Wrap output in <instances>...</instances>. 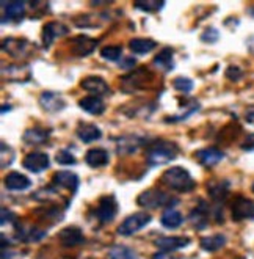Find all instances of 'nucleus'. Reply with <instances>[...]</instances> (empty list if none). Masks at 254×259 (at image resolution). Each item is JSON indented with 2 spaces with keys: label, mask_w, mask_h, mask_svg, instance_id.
<instances>
[{
  "label": "nucleus",
  "mask_w": 254,
  "mask_h": 259,
  "mask_svg": "<svg viewBox=\"0 0 254 259\" xmlns=\"http://www.w3.org/2000/svg\"><path fill=\"white\" fill-rule=\"evenodd\" d=\"M54 184H57L58 187H65V189L76 192L79 187V178L76 173H71V171H57L54 175Z\"/></svg>",
  "instance_id": "nucleus-16"
},
{
  "label": "nucleus",
  "mask_w": 254,
  "mask_h": 259,
  "mask_svg": "<svg viewBox=\"0 0 254 259\" xmlns=\"http://www.w3.org/2000/svg\"><path fill=\"white\" fill-rule=\"evenodd\" d=\"M173 87L177 91H182V93H190V91L193 90V82L187 77H177V79H174Z\"/></svg>",
  "instance_id": "nucleus-33"
},
{
  "label": "nucleus",
  "mask_w": 254,
  "mask_h": 259,
  "mask_svg": "<svg viewBox=\"0 0 254 259\" xmlns=\"http://www.w3.org/2000/svg\"><path fill=\"white\" fill-rule=\"evenodd\" d=\"M225 243H226L225 236L215 234V236H211V237H204L201 240V248L206 250V251H217L221 247H225Z\"/></svg>",
  "instance_id": "nucleus-27"
},
{
  "label": "nucleus",
  "mask_w": 254,
  "mask_h": 259,
  "mask_svg": "<svg viewBox=\"0 0 254 259\" xmlns=\"http://www.w3.org/2000/svg\"><path fill=\"white\" fill-rule=\"evenodd\" d=\"M30 184H32V182H30V179L27 176L18 173V171L8 173V176L5 178V186L11 192H22V190L28 189Z\"/></svg>",
  "instance_id": "nucleus-15"
},
{
  "label": "nucleus",
  "mask_w": 254,
  "mask_h": 259,
  "mask_svg": "<svg viewBox=\"0 0 254 259\" xmlns=\"http://www.w3.org/2000/svg\"><path fill=\"white\" fill-rule=\"evenodd\" d=\"M218 38H220V35H218V32L215 28H207L206 32L201 35V39L204 41V42H215V41H218Z\"/></svg>",
  "instance_id": "nucleus-35"
},
{
  "label": "nucleus",
  "mask_w": 254,
  "mask_h": 259,
  "mask_svg": "<svg viewBox=\"0 0 254 259\" xmlns=\"http://www.w3.org/2000/svg\"><path fill=\"white\" fill-rule=\"evenodd\" d=\"M47 137H49V132L35 127V129H28L24 132V142L27 145H42L47 142Z\"/></svg>",
  "instance_id": "nucleus-25"
},
{
  "label": "nucleus",
  "mask_w": 254,
  "mask_h": 259,
  "mask_svg": "<svg viewBox=\"0 0 254 259\" xmlns=\"http://www.w3.org/2000/svg\"><path fill=\"white\" fill-rule=\"evenodd\" d=\"M226 75H228V79H229V80H234V82H237L238 79L242 77V71L238 69L237 66H231V68L226 71Z\"/></svg>",
  "instance_id": "nucleus-36"
},
{
  "label": "nucleus",
  "mask_w": 254,
  "mask_h": 259,
  "mask_svg": "<svg viewBox=\"0 0 254 259\" xmlns=\"http://www.w3.org/2000/svg\"><path fill=\"white\" fill-rule=\"evenodd\" d=\"M7 110H10V105H4V107H2V113H5Z\"/></svg>",
  "instance_id": "nucleus-42"
},
{
  "label": "nucleus",
  "mask_w": 254,
  "mask_h": 259,
  "mask_svg": "<svg viewBox=\"0 0 254 259\" xmlns=\"http://www.w3.org/2000/svg\"><path fill=\"white\" fill-rule=\"evenodd\" d=\"M14 222V215H13V212L7 210L5 207L2 209V226H5L7 223H13Z\"/></svg>",
  "instance_id": "nucleus-39"
},
{
  "label": "nucleus",
  "mask_w": 254,
  "mask_h": 259,
  "mask_svg": "<svg viewBox=\"0 0 254 259\" xmlns=\"http://www.w3.org/2000/svg\"><path fill=\"white\" fill-rule=\"evenodd\" d=\"M196 157H198V160L204 166H214V165H217L218 162L223 160L225 154H223V151H220L217 148H207V149L198 151L196 152Z\"/></svg>",
  "instance_id": "nucleus-17"
},
{
  "label": "nucleus",
  "mask_w": 254,
  "mask_h": 259,
  "mask_svg": "<svg viewBox=\"0 0 254 259\" xmlns=\"http://www.w3.org/2000/svg\"><path fill=\"white\" fill-rule=\"evenodd\" d=\"M2 49L14 58H25L33 52V44L24 38H5Z\"/></svg>",
  "instance_id": "nucleus-4"
},
{
  "label": "nucleus",
  "mask_w": 254,
  "mask_h": 259,
  "mask_svg": "<svg viewBox=\"0 0 254 259\" xmlns=\"http://www.w3.org/2000/svg\"><path fill=\"white\" fill-rule=\"evenodd\" d=\"M190 243L187 237H162L156 240V245L165 251H174L179 248H184Z\"/></svg>",
  "instance_id": "nucleus-20"
},
{
  "label": "nucleus",
  "mask_w": 254,
  "mask_h": 259,
  "mask_svg": "<svg viewBox=\"0 0 254 259\" xmlns=\"http://www.w3.org/2000/svg\"><path fill=\"white\" fill-rule=\"evenodd\" d=\"M129 48L133 54L144 55L157 48V42L151 38H135L129 42Z\"/></svg>",
  "instance_id": "nucleus-22"
},
{
  "label": "nucleus",
  "mask_w": 254,
  "mask_h": 259,
  "mask_svg": "<svg viewBox=\"0 0 254 259\" xmlns=\"http://www.w3.org/2000/svg\"><path fill=\"white\" fill-rule=\"evenodd\" d=\"M109 257L110 259H138L135 251L130 250L126 245H115L110 248L109 251Z\"/></svg>",
  "instance_id": "nucleus-29"
},
{
  "label": "nucleus",
  "mask_w": 254,
  "mask_h": 259,
  "mask_svg": "<svg viewBox=\"0 0 254 259\" xmlns=\"http://www.w3.org/2000/svg\"><path fill=\"white\" fill-rule=\"evenodd\" d=\"M121 46H107L100 51V57L106 60H112V62H116V60L121 57Z\"/></svg>",
  "instance_id": "nucleus-32"
},
{
  "label": "nucleus",
  "mask_w": 254,
  "mask_h": 259,
  "mask_svg": "<svg viewBox=\"0 0 254 259\" xmlns=\"http://www.w3.org/2000/svg\"><path fill=\"white\" fill-rule=\"evenodd\" d=\"M232 219L234 220H246L254 219V201L238 196L232 204Z\"/></svg>",
  "instance_id": "nucleus-9"
},
{
  "label": "nucleus",
  "mask_w": 254,
  "mask_h": 259,
  "mask_svg": "<svg viewBox=\"0 0 254 259\" xmlns=\"http://www.w3.org/2000/svg\"><path fill=\"white\" fill-rule=\"evenodd\" d=\"M182 215H181V212H177L174 209H170L167 210L165 214L162 215V225L165 226V228H170V230H174V228H179L182 223Z\"/></svg>",
  "instance_id": "nucleus-28"
},
{
  "label": "nucleus",
  "mask_w": 254,
  "mask_h": 259,
  "mask_svg": "<svg viewBox=\"0 0 254 259\" xmlns=\"http://www.w3.org/2000/svg\"><path fill=\"white\" fill-rule=\"evenodd\" d=\"M252 192H254V184H252Z\"/></svg>",
  "instance_id": "nucleus-43"
},
{
  "label": "nucleus",
  "mask_w": 254,
  "mask_h": 259,
  "mask_svg": "<svg viewBox=\"0 0 254 259\" xmlns=\"http://www.w3.org/2000/svg\"><path fill=\"white\" fill-rule=\"evenodd\" d=\"M153 259H179L173 251H159L153 256Z\"/></svg>",
  "instance_id": "nucleus-38"
},
{
  "label": "nucleus",
  "mask_w": 254,
  "mask_h": 259,
  "mask_svg": "<svg viewBox=\"0 0 254 259\" xmlns=\"http://www.w3.org/2000/svg\"><path fill=\"white\" fill-rule=\"evenodd\" d=\"M97 46V39H93L89 36H76L71 39V48H72V52L76 55H80V57H86L91 54Z\"/></svg>",
  "instance_id": "nucleus-12"
},
{
  "label": "nucleus",
  "mask_w": 254,
  "mask_h": 259,
  "mask_svg": "<svg viewBox=\"0 0 254 259\" xmlns=\"http://www.w3.org/2000/svg\"><path fill=\"white\" fill-rule=\"evenodd\" d=\"M162 7H163V2H159V0H143V2H135V8L146 11V13L159 11Z\"/></svg>",
  "instance_id": "nucleus-31"
},
{
  "label": "nucleus",
  "mask_w": 254,
  "mask_h": 259,
  "mask_svg": "<svg viewBox=\"0 0 254 259\" xmlns=\"http://www.w3.org/2000/svg\"><path fill=\"white\" fill-rule=\"evenodd\" d=\"M245 119L248 121V123L254 124V105H251V107H248L245 110Z\"/></svg>",
  "instance_id": "nucleus-40"
},
{
  "label": "nucleus",
  "mask_w": 254,
  "mask_h": 259,
  "mask_svg": "<svg viewBox=\"0 0 254 259\" xmlns=\"http://www.w3.org/2000/svg\"><path fill=\"white\" fill-rule=\"evenodd\" d=\"M39 104H41V107L49 113H55V112H60L65 109L63 98L54 93V91H44V93H41Z\"/></svg>",
  "instance_id": "nucleus-11"
},
{
  "label": "nucleus",
  "mask_w": 254,
  "mask_h": 259,
  "mask_svg": "<svg viewBox=\"0 0 254 259\" xmlns=\"http://www.w3.org/2000/svg\"><path fill=\"white\" fill-rule=\"evenodd\" d=\"M100 129L96 127L94 124H80L77 127V137L83 143H91L100 139Z\"/></svg>",
  "instance_id": "nucleus-24"
},
{
  "label": "nucleus",
  "mask_w": 254,
  "mask_h": 259,
  "mask_svg": "<svg viewBox=\"0 0 254 259\" xmlns=\"http://www.w3.org/2000/svg\"><path fill=\"white\" fill-rule=\"evenodd\" d=\"M68 27L60 24V22H49L46 27L42 28V42L46 48H49V46L57 39V38H62L65 35H68Z\"/></svg>",
  "instance_id": "nucleus-13"
},
{
  "label": "nucleus",
  "mask_w": 254,
  "mask_h": 259,
  "mask_svg": "<svg viewBox=\"0 0 254 259\" xmlns=\"http://www.w3.org/2000/svg\"><path fill=\"white\" fill-rule=\"evenodd\" d=\"M82 88L86 90L88 93H91L93 96H104V95H107L109 93V83L100 79V77H96V75H89V77L83 79L82 80Z\"/></svg>",
  "instance_id": "nucleus-14"
},
{
  "label": "nucleus",
  "mask_w": 254,
  "mask_h": 259,
  "mask_svg": "<svg viewBox=\"0 0 254 259\" xmlns=\"http://www.w3.org/2000/svg\"><path fill=\"white\" fill-rule=\"evenodd\" d=\"M141 139L137 135H126V137H121V139L118 140L116 146H118V152L119 154H132V152H135L140 146H141Z\"/></svg>",
  "instance_id": "nucleus-18"
},
{
  "label": "nucleus",
  "mask_w": 254,
  "mask_h": 259,
  "mask_svg": "<svg viewBox=\"0 0 254 259\" xmlns=\"http://www.w3.org/2000/svg\"><path fill=\"white\" fill-rule=\"evenodd\" d=\"M79 105L89 115H100L104 110H106V104H104V101H100L97 96H86V98L80 99Z\"/></svg>",
  "instance_id": "nucleus-21"
},
{
  "label": "nucleus",
  "mask_w": 254,
  "mask_h": 259,
  "mask_svg": "<svg viewBox=\"0 0 254 259\" xmlns=\"http://www.w3.org/2000/svg\"><path fill=\"white\" fill-rule=\"evenodd\" d=\"M57 162L58 163H62V165H74L76 163V157H74L69 151H66V149H62L57 154Z\"/></svg>",
  "instance_id": "nucleus-34"
},
{
  "label": "nucleus",
  "mask_w": 254,
  "mask_h": 259,
  "mask_svg": "<svg viewBox=\"0 0 254 259\" xmlns=\"http://www.w3.org/2000/svg\"><path fill=\"white\" fill-rule=\"evenodd\" d=\"M162 182L177 192H190L195 189V181L182 166H171V168H168L162 175Z\"/></svg>",
  "instance_id": "nucleus-2"
},
{
  "label": "nucleus",
  "mask_w": 254,
  "mask_h": 259,
  "mask_svg": "<svg viewBox=\"0 0 254 259\" xmlns=\"http://www.w3.org/2000/svg\"><path fill=\"white\" fill-rule=\"evenodd\" d=\"M118 212V203L113 196H104L100 198V201L96 207L94 215L100 223H109L115 219Z\"/></svg>",
  "instance_id": "nucleus-6"
},
{
  "label": "nucleus",
  "mask_w": 254,
  "mask_h": 259,
  "mask_svg": "<svg viewBox=\"0 0 254 259\" xmlns=\"http://www.w3.org/2000/svg\"><path fill=\"white\" fill-rule=\"evenodd\" d=\"M209 193L214 198V200L220 201L223 200L226 195H228V187L225 184H221V182H214V184H209Z\"/></svg>",
  "instance_id": "nucleus-30"
},
{
  "label": "nucleus",
  "mask_w": 254,
  "mask_h": 259,
  "mask_svg": "<svg viewBox=\"0 0 254 259\" xmlns=\"http://www.w3.org/2000/svg\"><path fill=\"white\" fill-rule=\"evenodd\" d=\"M135 58H132V57H129V58H126L124 60V63H119V65H121V68H133V66H135Z\"/></svg>",
  "instance_id": "nucleus-41"
},
{
  "label": "nucleus",
  "mask_w": 254,
  "mask_h": 259,
  "mask_svg": "<svg viewBox=\"0 0 254 259\" xmlns=\"http://www.w3.org/2000/svg\"><path fill=\"white\" fill-rule=\"evenodd\" d=\"M149 222H151V215L146 214V212H137V214L129 215L121 223V226L118 228V233L121 236H132L138 233L140 230H143Z\"/></svg>",
  "instance_id": "nucleus-5"
},
{
  "label": "nucleus",
  "mask_w": 254,
  "mask_h": 259,
  "mask_svg": "<svg viewBox=\"0 0 254 259\" xmlns=\"http://www.w3.org/2000/svg\"><path fill=\"white\" fill-rule=\"evenodd\" d=\"M24 166L33 173L44 171L49 168V156L46 152H30L24 157Z\"/></svg>",
  "instance_id": "nucleus-8"
},
{
  "label": "nucleus",
  "mask_w": 254,
  "mask_h": 259,
  "mask_svg": "<svg viewBox=\"0 0 254 259\" xmlns=\"http://www.w3.org/2000/svg\"><path fill=\"white\" fill-rule=\"evenodd\" d=\"M176 156H177V146L173 142H167V140L154 142L147 148V152H146L147 163L151 166L168 163V162L174 160Z\"/></svg>",
  "instance_id": "nucleus-1"
},
{
  "label": "nucleus",
  "mask_w": 254,
  "mask_h": 259,
  "mask_svg": "<svg viewBox=\"0 0 254 259\" xmlns=\"http://www.w3.org/2000/svg\"><path fill=\"white\" fill-rule=\"evenodd\" d=\"M207 212L209 210H207V206L204 201H199V206L191 210L190 222L193 223V226H195L196 230H204V228L207 226V219H209Z\"/></svg>",
  "instance_id": "nucleus-23"
},
{
  "label": "nucleus",
  "mask_w": 254,
  "mask_h": 259,
  "mask_svg": "<svg viewBox=\"0 0 254 259\" xmlns=\"http://www.w3.org/2000/svg\"><path fill=\"white\" fill-rule=\"evenodd\" d=\"M24 14H25V5L21 0L4 4L2 24H18L24 19Z\"/></svg>",
  "instance_id": "nucleus-7"
},
{
  "label": "nucleus",
  "mask_w": 254,
  "mask_h": 259,
  "mask_svg": "<svg viewBox=\"0 0 254 259\" xmlns=\"http://www.w3.org/2000/svg\"><path fill=\"white\" fill-rule=\"evenodd\" d=\"M58 239H60V243L65 247H76V245H80V243L85 242L83 233L77 226L65 228V230H62L58 233Z\"/></svg>",
  "instance_id": "nucleus-10"
},
{
  "label": "nucleus",
  "mask_w": 254,
  "mask_h": 259,
  "mask_svg": "<svg viewBox=\"0 0 254 259\" xmlns=\"http://www.w3.org/2000/svg\"><path fill=\"white\" fill-rule=\"evenodd\" d=\"M154 65L162 69V71H170L173 69V49L171 48H165L163 51H160L156 58H154Z\"/></svg>",
  "instance_id": "nucleus-26"
},
{
  "label": "nucleus",
  "mask_w": 254,
  "mask_h": 259,
  "mask_svg": "<svg viewBox=\"0 0 254 259\" xmlns=\"http://www.w3.org/2000/svg\"><path fill=\"white\" fill-rule=\"evenodd\" d=\"M242 149L245 151H254V134H249L245 142L242 143Z\"/></svg>",
  "instance_id": "nucleus-37"
},
{
  "label": "nucleus",
  "mask_w": 254,
  "mask_h": 259,
  "mask_svg": "<svg viewBox=\"0 0 254 259\" xmlns=\"http://www.w3.org/2000/svg\"><path fill=\"white\" fill-rule=\"evenodd\" d=\"M137 203L141 207L156 209V207H163V206H173V204L177 203V200H176V198H171L167 193L157 190V189H149V190L138 195Z\"/></svg>",
  "instance_id": "nucleus-3"
},
{
  "label": "nucleus",
  "mask_w": 254,
  "mask_h": 259,
  "mask_svg": "<svg viewBox=\"0 0 254 259\" xmlns=\"http://www.w3.org/2000/svg\"><path fill=\"white\" fill-rule=\"evenodd\" d=\"M85 162L93 166V168H99V166H104L109 163V152L102 148H94V149H89L86 152V157Z\"/></svg>",
  "instance_id": "nucleus-19"
}]
</instances>
